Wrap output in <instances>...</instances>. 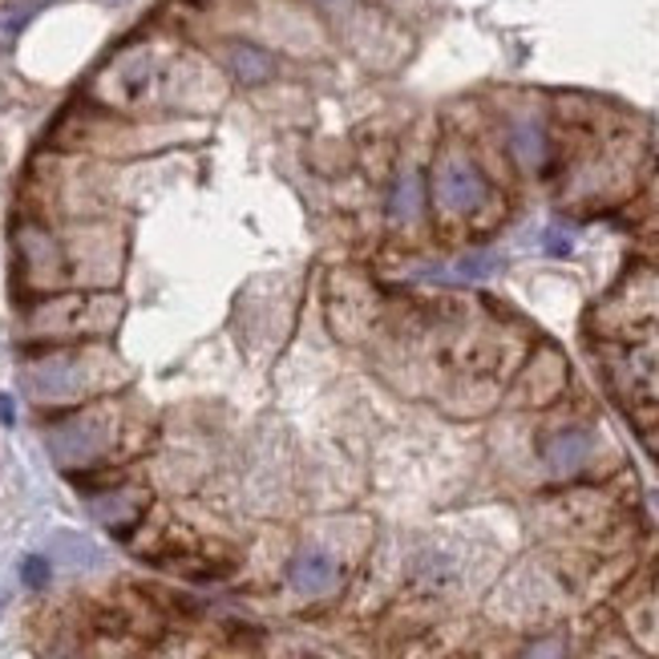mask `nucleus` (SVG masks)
Wrapping results in <instances>:
<instances>
[{"mask_svg": "<svg viewBox=\"0 0 659 659\" xmlns=\"http://www.w3.org/2000/svg\"><path fill=\"white\" fill-rule=\"evenodd\" d=\"M122 320V300L114 292H73L53 295L24 316V336L53 348H65L85 336H109Z\"/></svg>", "mask_w": 659, "mask_h": 659, "instance_id": "obj_1", "label": "nucleus"}, {"mask_svg": "<svg viewBox=\"0 0 659 659\" xmlns=\"http://www.w3.org/2000/svg\"><path fill=\"white\" fill-rule=\"evenodd\" d=\"M170 82H175L170 61H166L158 49L138 45V49L118 53L106 70L97 73L94 97L109 109H146L154 106V102H166V97H170Z\"/></svg>", "mask_w": 659, "mask_h": 659, "instance_id": "obj_2", "label": "nucleus"}, {"mask_svg": "<svg viewBox=\"0 0 659 659\" xmlns=\"http://www.w3.org/2000/svg\"><path fill=\"white\" fill-rule=\"evenodd\" d=\"M106 368H118L114 356L106 348H53L41 360L29 365V393L36 400H49V405H61V400H77L85 393H94L106 377Z\"/></svg>", "mask_w": 659, "mask_h": 659, "instance_id": "obj_3", "label": "nucleus"}, {"mask_svg": "<svg viewBox=\"0 0 659 659\" xmlns=\"http://www.w3.org/2000/svg\"><path fill=\"white\" fill-rule=\"evenodd\" d=\"M17 271L21 280L36 292H53L61 283H73V263H70V248L61 243L53 231L45 227H21L17 231Z\"/></svg>", "mask_w": 659, "mask_h": 659, "instance_id": "obj_4", "label": "nucleus"}, {"mask_svg": "<svg viewBox=\"0 0 659 659\" xmlns=\"http://www.w3.org/2000/svg\"><path fill=\"white\" fill-rule=\"evenodd\" d=\"M109 437H114V412L85 409L49 429V453H53L61 466L77 470V466H90V461H97L106 453Z\"/></svg>", "mask_w": 659, "mask_h": 659, "instance_id": "obj_5", "label": "nucleus"}, {"mask_svg": "<svg viewBox=\"0 0 659 659\" xmlns=\"http://www.w3.org/2000/svg\"><path fill=\"white\" fill-rule=\"evenodd\" d=\"M490 199L485 175L473 166L470 154L446 150L433 166V202L441 215H473Z\"/></svg>", "mask_w": 659, "mask_h": 659, "instance_id": "obj_6", "label": "nucleus"}, {"mask_svg": "<svg viewBox=\"0 0 659 659\" xmlns=\"http://www.w3.org/2000/svg\"><path fill=\"white\" fill-rule=\"evenodd\" d=\"M599 312L615 324H659V275H631Z\"/></svg>", "mask_w": 659, "mask_h": 659, "instance_id": "obj_7", "label": "nucleus"}, {"mask_svg": "<svg viewBox=\"0 0 659 659\" xmlns=\"http://www.w3.org/2000/svg\"><path fill=\"white\" fill-rule=\"evenodd\" d=\"M287 583H292L295 595L324 599L341 587V563L328 551H300L287 566Z\"/></svg>", "mask_w": 659, "mask_h": 659, "instance_id": "obj_8", "label": "nucleus"}, {"mask_svg": "<svg viewBox=\"0 0 659 659\" xmlns=\"http://www.w3.org/2000/svg\"><path fill=\"white\" fill-rule=\"evenodd\" d=\"M566 385V360L554 348H538V356L526 365L522 373V393H526L530 405H546L563 393Z\"/></svg>", "mask_w": 659, "mask_h": 659, "instance_id": "obj_9", "label": "nucleus"}, {"mask_svg": "<svg viewBox=\"0 0 659 659\" xmlns=\"http://www.w3.org/2000/svg\"><path fill=\"white\" fill-rule=\"evenodd\" d=\"M223 65L239 85H263L280 73L268 49L251 45V41H231V45H223Z\"/></svg>", "mask_w": 659, "mask_h": 659, "instance_id": "obj_10", "label": "nucleus"}, {"mask_svg": "<svg viewBox=\"0 0 659 659\" xmlns=\"http://www.w3.org/2000/svg\"><path fill=\"white\" fill-rule=\"evenodd\" d=\"M542 458H546V470L554 478H571V473L583 470V461L590 458V433L587 429H563V433H554L542 449Z\"/></svg>", "mask_w": 659, "mask_h": 659, "instance_id": "obj_11", "label": "nucleus"}, {"mask_svg": "<svg viewBox=\"0 0 659 659\" xmlns=\"http://www.w3.org/2000/svg\"><path fill=\"white\" fill-rule=\"evenodd\" d=\"M510 154H514V163L526 166V170H542L546 154H551L546 126H542L538 118H514L510 122Z\"/></svg>", "mask_w": 659, "mask_h": 659, "instance_id": "obj_12", "label": "nucleus"}, {"mask_svg": "<svg viewBox=\"0 0 659 659\" xmlns=\"http://www.w3.org/2000/svg\"><path fill=\"white\" fill-rule=\"evenodd\" d=\"M421 202H425L421 175H417V170H400L389 190V219L393 223H412V219L421 215Z\"/></svg>", "mask_w": 659, "mask_h": 659, "instance_id": "obj_13", "label": "nucleus"}, {"mask_svg": "<svg viewBox=\"0 0 659 659\" xmlns=\"http://www.w3.org/2000/svg\"><path fill=\"white\" fill-rule=\"evenodd\" d=\"M94 514L102 522H106L109 530H118V534H126V530L138 522V514H142V506H138V498H130V494H118V490H109L106 498H97L94 502Z\"/></svg>", "mask_w": 659, "mask_h": 659, "instance_id": "obj_14", "label": "nucleus"}, {"mask_svg": "<svg viewBox=\"0 0 659 659\" xmlns=\"http://www.w3.org/2000/svg\"><path fill=\"white\" fill-rule=\"evenodd\" d=\"M53 558L73 571H85V566H97L102 563V551H97L94 542L82 538V534H70V530H61L57 538H53Z\"/></svg>", "mask_w": 659, "mask_h": 659, "instance_id": "obj_15", "label": "nucleus"}, {"mask_svg": "<svg viewBox=\"0 0 659 659\" xmlns=\"http://www.w3.org/2000/svg\"><path fill=\"white\" fill-rule=\"evenodd\" d=\"M498 268H502V260H498V255H485V251H478V255H466V260L449 263V268H425V275H437V280L446 275V280L470 283V280H490Z\"/></svg>", "mask_w": 659, "mask_h": 659, "instance_id": "obj_16", "label": "nucleus"}, {"mask_svg": "<svg viewBox=\"0 0 659 659\" xmlns=\"http://www.w3.org/2000/svg\"><path fill=\"white\" fill-rule=\"evenodd\" d=\"M320 17H328L332 24H348L360 17V0H307Z\"/></svg>", "mask_w": 659, "mask_h": 659, "instance_id": "obj_17", "label": "nucleus"}, {"mask_svg": "<svg viewBox=\"0 0 659 659\" xmlns=\"http://www.w3.org/2000/svg\"><path fill=\"white\" fill-rule=\"evenodd\" d=\"M21 583L24 587H45L49 583V558H41V554H29L21 563Z\"/></svg>", "mask_w": 659, "mask_h": 659, "instance_id": "obj_18", "label": "nucleus"}, {"mask_svg": "<svg viewBox=\"0 0 659 659\" xmlns=\"http://www.w3.org/2000/svg\"><path fill=\"white\" fill-rule=\"evenodd\" d=\"M542 243H546V251H551V255H566L575 239H571V231H563V227H551V231L542 236Z\"/></svg>", "mask_w": 659, "mask_h": 659, "instance_id": "obj_19", "label": "nucleus"}, {"mask_svg": "<svg viewBox=\"0 0 659 659\" xmlns=\"http://www.w3.org/2000/svg\"><path fill=\"white\" fill-rule=\"evenodd\" d=\"M522 659H563V644H558V639H542V644H534Z\"/></svg>", "mask_w": 659, "mask_h": 659, "instance_id": "obj_20", "label": "nucleus"}, {"mask_svg": "<svg viewBox=\"0 0 659 659\" xmlns=\"http://www.w3.org/2000/svg\"><path fill=\"white\" fill-rule=\"evenodd\" d=\"M0 421H4V425L17 421V409H12V397H0Z\"/></svg>", "mask_w": 659, "mask_h": 659, "instance_id": "obj_21", "label": "nucleus"}, {"mask_svg": "<svg viewBox=\"0 0 659 659\" xmlns=\"http://www.w3.org/2000/svg\"><path fill=\"white\" fill-rule=\"evenodd\" d=\"M656 506H659V494H656Z\"/></svg>", "mask_w": 659, "mask_h": 659, "instance_id": "obj_22", "label": "nucleus"}]
</instances>
